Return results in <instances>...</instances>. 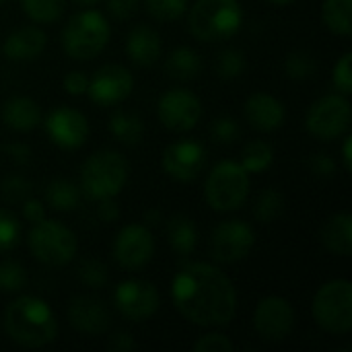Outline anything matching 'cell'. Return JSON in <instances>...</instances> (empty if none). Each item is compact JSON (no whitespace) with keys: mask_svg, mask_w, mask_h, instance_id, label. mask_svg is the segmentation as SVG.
Returning <instances> with one entry per match:
<instances>
[{"mask_svg":"<svg viewBox=\"0 0 352 352\" xmlns=\"http://www.w3.org/2000/svg\"><path fill=\"white\" fill-rule=\"evenodd\" d=\"M171 301L182 318L200 328L229 326L237 311V291L231 278L206 262H192L175 272Z\"/></svg>","mask_w":352,"mask_h":352,"instance_id":"cell-1","label":"cell"},{"mask_svg":"<svg viewBox=\"0 0 352 352\" xmlns=\"http://www.w3.org/2000/svg\"><path fill=\"white\" fill-rule=\"evenodd\" d=\"M4 330L14 344L23 349H41L56 340L58 320L43 299L23 295L6 307Z\"/></svg>","mask_w":352,"mask_h":352,"instance_id":"cell-2","label":"cell"},{"mask_svg":"<svg viewBox=\"0 0 352 352\" xmlns=\"http://www.w3.org/2000/svg\"><path fill=\"white\" fill-rule=\"evenodd\" d=\"M243 8L239 0H196L188 14L190 33L198 41H225L239 33Z\"/></svg>","mask_w":352,"mask_h":352,"instance_id":"cell-3","label":"cell"},{"mask_svg":"<svg viewBox=\"0 0 352 352\" xmlns=\"http://www.w3.org/2000/svg\"><path fill=\"white\" fill-rule=\"evenodd\" d=\"M130 177V165L126 157H122L118 151H97L93 153L80 169V192L93 200H105L116 198Z\"/></svg>","mask_w":352,"mask_h":352,"instance_id":"cell-4","label":"cell"},{"mask_svg":"<svg viewBox=\"0 0 352 352\" xmlns=\"http://www.w3.org/2000/svg\"><path fill=\"white\" fill-rule=\"evenodd\" d=\"M109 23L93 8L76 12L62 29V47L74 60H93L109 43Z\"/></svg>","mask_w":352,"mask_h":352,"instance_id":"cell-5","label":"cell"},{"mask_svg":"<svg viewBox=\"0 0 352 352\" xmlns=\"http://www.w3.org/2000/svg\"><path fill=\"white\" fill-rule=\"evenodd\" d=\"M314 322L328 334L344 336L352 330V285L346 278L328 280L311 301Z\"/></svg>","mask_w":352,"mask_h":352,"instance_id":"cell-6","label":"cell"},{"mask_svg":"<svg viewBox=\"0 0 352 352\" xmlns=\"http://www.w3.org/2000/svg\"><path fill=\"white\" fill-rule=\"evenodd\" d=\"M250 196V173L237 161H221L206 177L204 198L214 212H233Z\"/></svg>","mask_w":352,"mask_h":352,"instance_id":"cell-7","label":"cell"},{"mask_svg":"<svg viewBox=\"0 0 352 352\" xmlns=\"http://www.w3.org/2000/svg\"><path fill=\"white\" fill-rule=\"evenodd\" d=\"M27 243L33 258L45 266H66L74 260L78 250V241L72 229L60 221L50 219L33 223Z\"/></svg>","mask_w":352,"mask_h":352,"instance_id":"cell-8","label":"cell"},{"mask_svg":"<svg viewBox=\"0 0 352 352\" xmlns=\"http://www.w3.org/2000/svg\"><path fill=\"white\" fill-rule=\"evenodd\" d=\"M305 128L314 138L322 142H330L344 136L351 128L349 97L340 93H332L314 101L305 116Z\"/></svg>","mask_w":352,"mask_h":352,"instance_id":"cell-9","label":"cell"},{"mask_svg":"<svg viewBox=\"0 0 352 352\" xmlns=\"http://www.w3.org/2000/svg\"><path fill=\"white\" fill-rule=\"evenodd\" d=\"M256 245V233L250 223L239 219L223 221L210 235V258L217 264H237L250 256Z\"/></svg>","mask_w":352,"mask_h":352,"instance_id":"cell-10","label":"cell"},{"mask_svg":"<svg viewBox=\"0 0 352 352\" xmlns=\"http://www.w3.org/2000/svg\"><path fill=\"white\" fill-rule=\"evenodd\" d=\"M157 116L167 130L184 134L198 126L202 118V103L188 89H169L159 97Z\"/></svg>","mask_w":352,"mask_h":352,"instance_id":"cell-11","label":"cell"},{"mask_svg":"<svg viewBox=\"0 0 352 352\" xmlns=\"http://www.w3.org/2000/svg\"><path fill=\"white\" fill-rule=\"evenodd\" d=\"M113 303L116 309L122 314V318L130 322H146L159 311L161 297L153 283L130 278L116 287Z\"/></svg>","mask_w":352,"mask_h":352,"instance_id":"cell-12","label":"cell"},{"mask_svg":"<svg viewBox=\"0 0 352 352\" xmlns=\"http://www.w3.org/2000/svg\"><path fill=\"white\" fill-rule=\"evenodd\" d=\"M155 256V239L146 225H126L113 241V260L124 270H140Z\"/></svg>","mask_w":352,"mask_h":352,"instance_id":"cell-13","label":"cell"},{"mask_svg":"<svg viewBox=\"0 0 352 352\" xmlns=\"http://www.w3.org/2000/svg\"><path fill=\"white\" fill-rule=\"evenodd\" d=\"M295 328L293 305L278 295L260 299L254 311V330L266 342H280L291 336Z\"/></svg>","mask_w":352,"mask_h":352,"instance_id":"cell-14","label":"cell"},{"mask_svg":"<svg viewBox=\"0 0 352 352\" xmlns=\"http://www.w3.org/2000/svg\"><path fill=\"white\" fill-rule=\"evenodd\" d=\"M43 128H45L47 138L64 151L80 148L87 142L89 132H91L85 113L68 105H60L52 109L43 122Z\"/></svg>","mask_w":352,"mask_h":352,"instance_id":"cell-15","label":"cell"},{"mask_svg":"<svg viewBox=\"0 0 352 352\" xmlns=\"http://www.w3.org/2000/svg\"><path fill=\"white\" fill-rule=\"evenodd\" d=\"M163 171L175 182H194L206 167V148L198 140L171 142L161 157Z\"/></svg>","mask_w":352,"mask_h":352,"instance_id":"cell-16","label":"cell"},{"mask_svg":"<svg viewBox=\"0 0 352 352\" xmlns=\"http://www.w3.org/2000/svg\"><path fill=\"white\" fill-rule=\"evenodd\" d=\"M132 89H134L132 72L120 64H107L89 78L87 93L93 103L107 107V105H116L128 99Z\"/></svg>","mask_w":352,"mask_h":352,"instance_id":"cell-17","label":"cell"},{"mask_svg":"<svg viewBox=\"0 0 352 352\" xmlns=\"http://www.w3.org/2000/svg\"><path fill=\"white\" fill-rule=\"evenodd\" d=\"M68 322L85 336H101L111 326V314L101 299L74 297L68 305Z\"/></svg>","mask_w":352,"mask_h":352,"instance_id":"cell-18","label":"cell"},{"mask_svg":"<svg viewBox=\"0 0 352 352\" xmlns=\"http://www.w3.org/2000/svg\"><path fill=\"white\" fill-rule=\"evenodd\" d=\"M245 120L260 132H274L285 124V105L270 93H254L245 101Z\"/></svg>","mask_w":352,"mask_h":352,"instance_id":"cell-19","label":"cell"},{"mask_svg":"<svg viewBox=\"0 0 352 352\" xmlns=\"http://www.w3.org/2000/svg\"><path fill=\"white\" fill-rule=\"evenodd\" d=\"M45 45H47L45 33L39 27L29 25V27H21L8 35L2 45V52L12 62H29V60H35L37 56H41Z\"/></svg>","mask_w":352,"mask_h":352,"instance_id":"cell-20","label":"cell"},{"mask_svg":"<svg viewBox=\"0 0 352 352\" xmlns=\"http://www.w3.org/2000/svg\"><path fill=\"white\" fill-rule=\"evenodd\" d=\"M161 37L148 25H136L126 37V54L132 64L140 68L153 66L161 56Z\"/></svg>","mask_w":352,"mask_h":352,"instance_id":"cell-21","label":"cell"},{"mask_svg":"<svg viewBox=\"0 0 352 352\" xmlns=\"http://www.w3.org/2000/svg\"><path fill=\"white\" fill-rule=\"evenodd\" d=\"M320 241L330 254L349 258L352 254L351 212H338V214H332L328 221H324V225L320 229Z\"/></svg>","mask_w":352,"mask_h":352,"instance_id":"cell-22","label":"cell"},{"mask_svg":"<svg viewBox=\"0 0 352 352\" xmlns=\"http://www.w3.org/2000/svg\"><path fill=\"white\" fill-rule=\"evenodd\" d=\"M2 122L14 132H31L41 122V109L31 97H10L2 105Z\"/></svg>","mask_w":352,"mask_h":352,"instance_id":"cell-23","label":"cell"},{"mask_svg":"<svg viewBox=\"0 0 352 352\" xmlns=\"http://www.w3.org/2000/svg\"><path fill=\"white\" fill-rule=\"evenodd\" d=\"M167 239H169V245L179 256L194 254V250L198 245V229H196V223L190 217H186V214H175L167 223Z\"/></svg>","mask_w":352,"mask_h":352,"instance_id":"cell-24","label":"cell"},{"mask_svg":"<svg viewBox=\"0 0 352 352\" xmlns=\"http://www.w3.org/2000/svg\"><path fill=\"white\" fill-rule=\"evenodd\" d=\"M165 70L171 78H177V80H192L200 74L202 70V58L196 50L188 47V45H182V47H175L167 62H165Z\"/></svg>","mask_w":352,"mask_h":352,"instance_id":"cell-25","label":"cell"},{"mask_svg":"<svg viewBox=\"0 0 352 352\" xmlns=\"http://www.w3.org/2000/svg\"><path fill=\"white\" fill-rule=\"evenodd\" d=\"M109 132L118 142H122L126 146H136L142 142L144 122L140 116H136L132 111H118L109 120Z\"/></svg>","mask_w":352,"mask_h":352,"instance_id":"cell-26","label":"cell"},{"mask_svg":"<svg viewBox=\"0 0 352 352\" xmlns=\"http://www.w3.org/2000/svg\"><path fill=\"white\" fill-rule=\"evenodd\" d=\"M322 21L330 33H334L338 37H351L352 0H324Z\"/></svg>","mask_w":352,"mask_h":352,"instance_id":"cell-27","label":"cell"},{"mask_svg":"<svg viewBox=\"0 0 352 352\" xmlns=\"http://www.w3.org/2000/svg\"><path fill=\"white\" fill-rule=\"evenodd\" d=\"M45 202L58 212H70L80 202V188L68 179H54L45 188Z\"/></svg>","mask_w":352,"mask_h":352,"instance_id":"cell-28","label":"cell"},{"mask_svg":"<svg viewBox=\"0 0 352 352\" xmlns=\"http://www.w3.org/2000/svg\"><path fill=\"white\" fill-rule=\"evenodd\" d=\"M274 163V148L272 144H268L266 140H252L245 144L243 153H241V161L239 165L252 175L256 173H264L272 167Z\"/></svg>","mask_w":352,"mask_h":352,"instance_id":"cell-29","label":"cell"},{"mask_svg":"<svg viewBox=\"0 0 352 352\" xmlns=\"http://www.w3.org/2000/svg\"><path fill=\"white\" fill-rule=\"evenodd\" d=\"M283 210H285V198H283V194H280L278 190H274V188L262 190V192L258 194L256 202H254V208H252L254 217H256L260 223H264V225L274 223V221L283 214Z\"/></svg>","mask_w":352,"mask_h":352,"instance_id":"cell-30","label":"cell"},{"mask_svg":"<svg viewBox=\"0 0 352 352\" xmlns=\"http://www.w3.org/2000/svg\"><path fill=\"white\" fill-rule=\"evenodd\" d=\"M21 8L31 21L50 25L62 16L66 8V0H21Z\"/></svg>","mask_w":352,"mask_h":352,"instance_id":"cell-31","label":"cell"},{"mask_svg":"<svg viewBox=\"0 0 352 352\" xmlns=\"http://www.w3.org/2000/svg\"><path fill=\"white\" fill-rule=\"evenodd\" d=\"M316 68L318 62L307 52H291L283 64V70L291 80H307L309 76H314Z\"/></svg>","mask_w":352,"mask_h":352,"instance_id":"cell-32","label":"cell"},{"mask_svg":"<svg viewBox=\"0 0 352 352\" xmlns=\"http://www.w3.org/2000/svg\"><path fill=\"white\" fill-rule=\"evenodd\" d=\"M245 56L241 50H235V47H229V50H223L217 58V74L223 78V80H233V78H239L243 72H245Z\"/></svg>","mask_w":352,"mask_h":352,"instance_id":"cell-33","label":"cell"},{"mask_svg":"<svg viewBox=\"0 0 352 352\" xmlns=\"http://www.w3.org/2000/svg\"><path fill=\"white\" fill-rule=\"evenodd\" d=\"M144 4L146 12L159 23L177 21L188 10V0H144Z\"/></svg>","mask_w":352,"mask_h":352,"instance_id":"cell-34","label":"cell"},{"mask_svg":"<svg viewBox=\"0 0 352 352\" xmlns=\"http://www.w3.org/2000/svg\"><path fill=\"white\" fill-rule=\"evenodd\" d=\"M27 285L25 268L14 260L0 262V293H19Z\"/></svg>","mask_w":352,"mask_h":352,"instance_id":"cell-35","label":"cell"},{"mask_svg":"<svg viewBox=\"0 0 352 352\" xmlns=\"http://www.w3.org/2000/svg\"><path fill=\"white\" fill-rule=\"evenodd\" d=\"M21 241V221L6 208H0V252H10Z\"/></svg>","mask_w":352,"mask_h":352,"instance_id":"cell-36","label":"cell"},{"mask_svg":"<svg viewBox=\"0 0 352 352\" xmlns=\"http://www.w3.org/2000/svg\"><path fill=\"white\" fill-rule=\"evenodd\" d=\"M31 182L21 177V175H8L2 186H0V192H2V198L10 204H19V202H25L29 196H31Z\"/></svg>","mask_w":352,"mask_h":352,"instance_id":"cell-37","label":"cell"},{"mask_svg":"<svg viewBox=\"0 0 352 352\" xmlns=\"http://www.w3.org/2000/svg\"><path fill=\"white\" fill-rule=\"evenodd\" d=\"M78 278L89 289H101L107 283V266L99 260H85L78 266Z\"/></svg>","mask_w":352,"mask_h":352,"instance_id":"cell-38","label":"cell"},{"mask_svg":"<svg viewBox=\"0 0 352 352\" xmlns=\"http://www.w3.org/2000/svg\"><path fill=\"white\" fill-rule=\"evenodd\" d=\"M241 130L235 118L231 116H221L210 124V136L219 144H233L239 138Z\"/></svg>","mask_w":352,"mask_h":352,"instance_id":"cell-39","label":"cell"},{"mask_svg":"<svg viewBox=\"0 0 352 352\" xmlns=\"http://www.w3.org/2000/svg\"><path fill=\"white\" fill-rule=\"evenodd\" d=\"M332 82L336 87V93L340 95H351L352 93V54L346 52L340 56V60L336 62L334 70H332Z\"/></svg>","mask_w":352,"mask_h":352,"instance_id":"cell-40","label":"cell"},{"mask_svg":"<svg viewBox=\"0 0 352 352\" xmlns=\"http://www.w3.org/2000/svg\"><path fill=\"white\" fill-rule=\"evenodd\" d=\"M194 351L196 352H231L233 351V342L219 332H210L200 336L194 342Z\"/></svg>","mask_w":352,"mask_h":352,"instance_id":"cell-41","label":"cell"},{"mask_svg":"<svg viewBox=\"0 0 352 352\" xmlns=\"http://www.w3.org/2000/svg\"><path fill=\"white\" fill-rule=\"evenodd\" d=\"M307 165H309V171L316 177H322V179L332 177L336 173V163H334V159L328 153H316V155H311L309 161H307Z\"/></svg>","mask_w":352,"mask_h":352,"instance_id":"cell-42","label":"cell"},{"mask_svg":"<svg viewBox=\"0 0 352 352\" xmlns=\"http://www.w3.org/2000/svg\"><path fill=\"white\" fill-rule=\"evenodd\" d=\"M87 87H89V78L80 70H72V72H68L64 76V91L68 95H72V97L85 95L87 93Z\"/></svg>","mask_w":352,"mask_h":352,"instance_id":"cell-43","label":"cell"},{"mask_svg":"<svg viewBox=\"0 0 352 352\" xmlns=\"http://www.w3.org/2000/svg\"><path fill=\"white\" fill-rule=\"evenodd\" d=\"M0 148L4 153V157H8L16 165H29V161H31V148L25 146L23 142H8V144H2Z\"/></svg>","mask_w":352,"mask_h":352,"instance_id":"cell-44","label":"cell"},{"mask_svg":"<svg viewBox=\"0 0 352 352\" xmlns=\"http://www.w3.org/2000/svg\"><path fill=\"white\" fill-rule=\"evenodd\" d=\"M140 0H107V10L116 19H130L138 10Z\"/></svg>","mask_w":352,"mask_h":352,"instance_id":"cell-45","label":"cell"},{"mask_svg":"<svg viewBox=\"0 0 352 352\" xmlns=\"http://www.w3.org/2000/svg\"><path fill=\"white\" fill-rule=\"evenodd\" d=\"M107 349L111 352H130L136 349V342H134L132 334H128V332H118V334H113V336L109 338Z\"/></svg>","mask_w":352,"mask_h":352,"instance_id":"cell-46","label":"cell"},{"mask_svg":"<svg viewBox=\"0 0 352 352\" xmlns=\"http://www.w3.org/2000/svg\"><path fill=\"white\" fill-rule=\"evenodd\" d=\"M97 214L103 223H113L120 217V208L113 198H105L97 202Z\"/></svg>","mask_w":352,"mask_h":352,"instance_id":"cell-47","label":"cell"},{"mask_svg":"<svg viewBox=\"0 0 352 352\" xmlns=\"http://www.w3.org/2000/svg\"><path fill=\"white\" fill-rule=\"evenodd\" d=\"M23 217L29 221V223H37L41 219H45V208L39 200H33V198H27L23 202Z\"/></svg>","mask_w":352,"mask_h":352,"instance_id":"cell-48","label":"cell"},{"mask_svg":"<svg viewBox=\"0 0 352 352\" xmlns=\"http://www.w3.org/2000/svg\"><path fill=\"white\" fill-rule=\"evenodd\" d=\"M342 161H344V169L351 171L352 169V136L344 138V144H342Z\"/></svg>","mask_w":352,"mask_h":352,"instance_id":"cell-49","label":"cell"},{"mask_svg":"<svg viewBox=\"0 0 352 352\" xmlns=\"http://www.w3.org/2000/svg\"><path fill=\"white\" fill-rule=\"evenodd\" d=\"M159 221H161V212H159V210H157V212H155V210L146 212V223H148V225H157Z\"/></svg>","mask_w":352,"mask_h":352,"instance_id":"cell-50","label":"cell"},{"mask_svg":"<svg viewBox=\"0 0 352 352\" xmlns=\"http://www.w3.org/2000/svg\"><path fill=\"white\" fill-rule=\"evenodd\" d=\"M270 4H274V6H287V4H291V2H295V0H268Z\"/></svg>","mask_w":352,"mask_h":352,"instance_id":"cell-51","label":"cell"},{"mask_svg":"<svg viewBox=\"0 0 352 352\" xmlns=\"http://www.w3.org/2000/svg\"><path fill=\"white\" fill-rule=\"evenodd\" d=\"M76 4H80V6H93V4H97L99 0H74Z\"/></svg>","mask_w":352,"mask_h":352,"instance_id":"cell-52","label":"cell"},{"mask_svg":"<svg viewBox=\"0 0 352 352\" xmlns=\"http://www.w3.org/2000/svg\"><path fill=\"white\" fill-rule=\"evenodd\" d=\"M2 2H4V0H0V4H2Z\"/></svg>","mask_w":352,"mask_h":352,"instance_id":"cell-53","label":"cell"}]
</instances>
